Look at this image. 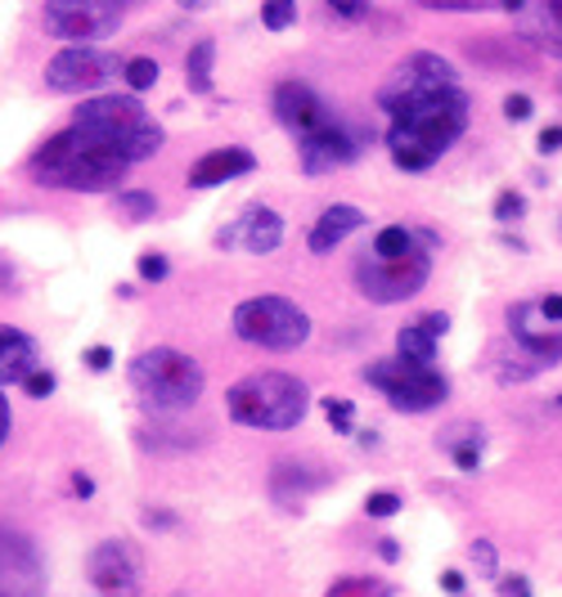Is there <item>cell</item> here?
I'll list each match as a JSON object with an SVG mask.
<instances>
[{
    "label": "cell",
    "mask_w": 562,
    "mask_h": 597,
    "mask_svg": "<svg viewBox=\"0 0 562 597\" xmlns=\"http://www.w3.org/2000/svg\"><path fill=\"white\" fill-rule=\"evenodd\" d=\"M468 117H473V104H468V94L459 86L424 94V99H414V104L396 109L392 126H387L392 162L401 171H428L432 162H441L450 148L463 139Z\"/></svg>",
    "instance_id": "1"
},
{
    "label": "cell",
    "mask_w": 562,
    "mask_h": 597,
    "mask_svg": "<svg viewBox=\"0 0 562 597\" xmlns=\"http://www.w3.org/2000/svg\"><path fill=\"white\" fill-rule=\"evenodd\" d=\"M32 180L45 184V189H68V193H109L122 176H126V162L113 154L109 144H100L95 135H86L77 126L59 131L45 139L32 162H27Z\"/></svg>",
    "instance_id": "2"
},
{
    "label": "cell",
    "mask_w": 562,
    "mask_h": 597,
    "mask_svg": "<svg viewBox=\"0 0 562 597\" xmlns=\"http://www.w3.org/2000/svg\"><path fill=\"white\" fill-rule=\"evenodd\" d=\"M72 126L95 135L100 144H109L113 154L135 167V162H149L158 148H162V126L154 122V113L139 104L135 94H95V99H81V109L72 113Z\"/></svg>",
    "instance_id": "3"
},
{
    "label": "cell",
    "mask_w": 562,
    "mask_h": 597,
    "mask_svg": "<svg viewBox=\"0 0 562 597\" xmlns=\"http://www.w3.org/2000/svg\"><path fill=\"white\" fill-rule=\"evenodd\" d=\"M311 409V391L302 378L284 369H261L239 378L225 391V414L239 427L257 431H293Z\"/></svg>",
    "instance_id": "4"
},
{
    "label": "cell",
    "mask_w": 562,
    "mask_h": 597,
    "mask_svg": "<svg viewBox=\"0 0 562 597\" xmlns=\"http://www.w3.org/2000/svg\"><path fill=\"white\" fill-rule=\"evenodd\" d=\"M126 378H131L139 401L162 409V414H180V409L199 405V395L207 386L203 364L194 356L176 351V346H154V351H139L131 360Z\"/></svg>",
    "instance_id": "5"
},
{
    "label": "cell",
    "mask_w": 562,
    "mask_h": 597,
    "mask_svg": "<svg viewBox=\"0 0 562 597\" xmlns=\"http://www.w3.org/2000/svg\"><path fill=\"white\" fill-rule=\"evenodd\" d=\"M234 333H239V341L248 346H261V351H279V356H289L297 351V346L311 341V315L289 302V296H248V302L234 306Z\"/></svg>",
    "instance_id": "6"
},
{
    "label": "cell",
    "mask_w": 562,
    "mask_h": 597,
    "mask_svg": "<svg viewBox=\"0 0 562 597\" xmlns=\"http://www.w3.org/2000/svg\"><path fill=\"white\" fill-rule=\"evenodd\" d=\"M364 382L373 391H383L396 414H428V409L446 405V395H450V382L437 364H409L396 356L364 364Z\"/></svg>",
    "instance_id": "7"
},
{
    "label": "cell",
    "mask_w": 562,
    "mask_h": 597,
    "mask_svg": "<svg viewBox=\"0 0 562 597\" xmlns=\"http://www.w3.org/2000/svg\"><path fill=\"white\" fill-rule=\"evenodd\" d=\"M432 279V252H409L401 261H383V257H356V288L364 302L373 306H396V302H409L414 292H424V283Z\"/></svg>",
    "instance_id": "8"
},
{
    "label": "cell",
    "mask_w": 562,
    "mask_h": 597,
    "mask_svg": "<svg viewBox=\"0 0 562 597\" xmlns=\"http://www.w3.org/2000/svg\"><path fill=\"white\" fill-rule=\"evenodd\" d=\"M450 86H459V81H454V64L441 59V55H432V49H414V55H405V59L392 68V77L383 81L379 109L392 117L396 109L414 104V99L437 94V90H450Z\"/></svg>",
    "instance_id": "9"
},
{
    "label": "cell",
    "mask_w": 562,
    "mask_h": 597,
    "mask_svg": "<svg viewBox=\"0 0 562 597\" xmlns=\"http://www.w3.org/2000/svg\"><path fill=\"white\" fill-rule=\"evenodd\" d=\"M45 32L68 41V45H95L122 27V5H104V0H55L41 14Z\"/></svg>",
    "instance_id": "10"
},
{
    "label": "cell",
    "mask_w": 562,
    "mask_h": 597,
    "mask_svg": "<svg viewBox=\"0 0 562 597\" xmlns=\"http://www.w3.org/2000/svg\"><path fill=\"white\" fill-rule=\"evenodd\" d=\"M86 575H90L100 597H135L139 579H145V557H139V549L131 539H104L90 549Z\"/></svg>",
    "instance_id": "11"
},
{
    "label": "cell",
    "mask_w": 562,
    "mask_h": 597,
    "mask_svg": "<svg viewBox=\"0 0 562 597\" xmlns=\"http://www.w3.org/2000/svg\"><path fill=\"white\" fill-rule=\"evenodd\" d=\"M117 72V59H109L95 45H64L59 55L45 64V86L55 94H90Z\"/></svg>",
    "instance_id": "12"
},
{
    "label": "cell",
    "mask_w": 562,
    "mask_h": 597,
    "mask_svg": "<svg viewBox=\"0 0 562 597\" xmlns=\"http://www.w3.org/2000/svg\"><path fill=\"white\" fill-rule=\"evenodd\" d=\"M270 109H274L279 122H284V126L297 135V144L311 139V135H319L324 126L338 122V113L324 104V99H319L306 81H279L274 94H270Z\"/></svg>",
    "instance_id": "13"
},
{
    "label": "cell",
    "mask_w": 562,
    "mask_h": 597,
    "mask_svg": "<svg viewBox=\"0 0 562 597\" xmlns=\"http://www.w3.org/2000/svg\"><path fill=\"white\" fill-rule=\"evenodd\" d=\"M360 135L338 117L334 126H324L319 135H311V139H302L297 144V154H302V171L306 176H324V171H338V167H347V162H356L360 158Z\"/></svg>",
    "instance_id": "14"
},
{
    "label": "cell",
    "mask_w": 562,
    "mask_h": 597,
    "mask_svg": "<svg viewBox=\"0 0 562 597\" xmlns=\"http://www.w3.org/2000/svg\"><path fill=\"white\" fill-rule=\"evenodd\" d=\"M216 243L225 247V252H229V247H244V252H252V257H270L274 247L284 243V216L270 212V207H252L248 216L225 225L216 234Z\"/></svg>",
    "instance_id": "15"
},
{
    "label": "cell",
    "mask_w": 562,
    "mask_h": 597,
    "mask_svg": "<svg viewBox=\"0 0 562 597\" xmlns=\"http://www.w3.org/2000/svg\"><path fill=\"white\" fill-rule=\"evenodd\" d=\"M41 562L23 534H0V597H36Z\"/></svg>",
    "instance_id": "16"
},
{
    "label": "cell",
    "mask_w": 562,
    "mask_h": 597,
    "mask_svg": "<svg viewBox=\"0 0 562 597\" xmlns=\"http://www.w3.org/2000/svg\"><path fill=\"white\" fill-rule=\"evenodd\" d=\"M536 315H540V302H518L508 311V333L522 346L527 360H536L540 369H553L562 360V328L549 333V328L536 324Z\"/></svg>",
    "instance_id": "17"
},
{
    "label": "cell",
    "mask_w": 562,
    "mask_h": 597,
    "mask_svg": "<svg viewBox=\"0 0 562 597\" xmlns=\"http://www.w3.org/2000/svg\"><path fill=\"white\" fill-rule=\"evenodd\" d=\"M257 171V158L248 154V148L239 144H225V148H212V154H203L194 167H190V189H216V184H229Z\"/></svg>",
    "instance_id": "18"
},
{
    "label": "cell",
    "mask_w": 562,
    "mask_h": 597,
    "mask_svg": "<svg viewBox=\"0 0 562 597\" xmlns=\"http://www.w3.org/2000/svg\"><path fill=\"white\" fill-rule=\"evenodd\" d=\"M36 369H41L36 341L23 328L0 324V391H5V386H23Z\"/></svg>",
    "instance_id": "19"
},
{
    "label": "cell",
    "mask_w": 562,
    "mask_h": 597,
    "mask_svg": "<svg viewBox=\"0 0 562 597\" xmlns=\"http://www.w3.org/2000/svg\"><path fill=\"white\" fill-rule=\"evenodd\" d=\"M364 221H369V216H364L356 203H334V207H324L319 221L311 225V238H306L311 252H315V257H329L334 247H342Z\"/></svg>",
    "instance_id": "20"
},
{
    "label": "cell",
    "mask_w": 562,
    "mask_h": 597,
    "mask_svg": "<svg viewBox=\"0 0 562 597\" xmlns=\"http://www.w3.org/2000/svg\"><path fill=\"white\" fill-rule=\"evenodd\" d=\"M450 319L437 311V315H424L396 333V360H409V364H432L437 360V341L446 337Z\"/></svg>",
    "instance_id": "21"
},
{
    "label": "cell",
    "mask_w": 562,
    "mask_h": 597,
    "mask_svg": "<svg viewBox=\"0 0 562 597\" xmlns=\"http://www.w3.org/2000/svg\"><path fill=\"white\" fill-rule=\"evenodd\" d=\"M329 485V472H315V468H306V463H274V472H270V494L284 508H302V499L306 494H315V489H324Z\"/></svg>",
    "instance_id": "22"
},
{
    "label": "cell",
    "mask_w": 562,
    "mask_h": 597,
    "mask_svg": "<svg viewBox=\"0 0 562 597\" xmlns=\"http://www.w3.org/2000/svg\"><path fill=\"white\" fill-rule=\"evenodd\" d=\"M212 64H216V41H199L190 45V55H184V86L190 94H207L212 90Z\"/></svg>",
    "instance_id": "23"
},
{
    "label": "cell",
    "mask_w": 562,
    "mask_h": 597,
    "mask_svg": "<svg viewBox=\"0 0 562 597\" xmlns=\"http://www.w3.org/2000/svg\"><path fill=\"white\" fill-rule=\"evenodd\" d=\"M454 431L459 436H446V450H450L454 468L459 472H477L482 468V444H486L482 427H454Z\"/></svg>",
    "instance_id": "24"
},
{
    "label": "cell",
    "mask_w": 562,
    "mask_h": 597,
    "mask_svg": "<svg viewBox=\"0 0 562 597\" xmlns=\"http://www.w3.org/2000/svg\"><path fill=\"white\" fill-rule=\"evenodd\" d=\"M373 257H383V261H401L409 252H418V234L405 229V225H383L379 234H373V247H369Z\"/></svg>",
    "instance_id": "25"
},
{
    "label": "cell",
    "mask_w": 562,
    "mask_h": 597,
    "mask_svg": "<svg viewBox=\"0 0 562 597\" xmlns=\"http://www.w3.org/2000/svg\"><path fill=\"white\" fill-rule=\"evenodd\" d=\"M113 212L126 216V221H149V216H158V198L149 189H117Z\"/></svg>",
    "instance_id": "26"
},
{
    "label": "cell",
    "mask_w": 562,
    "mask_h": 597,
    "mask_svg": "<svg viewBox=\"0 0 562 597\" xmlns=\"http://www.w3.org/2000/svg\"><path fill=\"white\" fill-rule=\"evenodd\" d=\"M324 597H392V584L379 575H342Z\"/></svg>",
    "instance_id": "27"
},
{
    "label": "cell",
    "mask_w": 562,
    "mask_h": 597,
    "mask_svg": "<svg viewBox=\"0 0 562 597\" xmlns=\"http://www.w3.org/2000/svg\"><path fill=\"white\" fill-rule=\"evenodd\" d=\"M122 81L131 86V94L154 90V86H158V59H149V55L126 59V64H122Z\"/></svg>",
    "instance_id": "28"
},
{
    "label": "cell",
    "mask_w": 562,
    "mask_h": 597,
    "mask_svg": "<svg viewBox=\"0 0 562 597\" xmlns=\"http://www.w3.org/2000/svg\"><path fill=\"white\" fill-rule=\"evenodd\" d=\"M324 418H329V427L338 436L356 431V409H351V401H342V395H324Z\"/></svg>",
    "instance_id": "29"
},
{
    "label": "cell",
    "mask_w": 562,
    "mask_h": 597,
    "mask_svg": "<svg viewBox=\"0 0 562 597\" xmlns=\"http://www.w3.org/2000/svg\"><path fill=\"white\" fill-rule=\"evenodd\" d=\"M527 216V198L518 193V189H499V198H495V221L499 225H518Z\"/></svg>",
    "instance_id": "30"
},
{
    "label": "cell",
    "mask_w": 562,
    "mask_h": 597,
    "mask_svg": "<svg viewBox=\"0 0 562 597\" xmlns=\"http://www.w3.org/2000/svg\"><path fill=\"white\" fill-rule=\"evenodd\" d=\"M261 23L270 32H284L297 23V0H270V5H261Z\"/></svg>",
    "instance_id": "31"
},
{
    "label": "cell",
    "mask_w": 562,
    "mask_h": 597,
    "mask_svg": "<svg viewBox=\"0 0 562 597\" xmlns=\"http://www.w3.org/2000/svg\"><path fill=\"white\" fill-rule=\"evenodd\" d=\"M401 504H405V499H401L396 489H373L369 499H364V512H369V517H379V521H387V517H396V512H401Z\"/></svg>",
    "instance_id": "32"
},
{
    "label": "cell",
    "mask_w": 562,
    "mask_h": 597,
    "mask_svg": "<svg viewBox=\"0 0 562 597\" xmlns=\"http://www.w3.org/2000/svg\"><path fill=\"white\" fill-rule=\"evenodd\" d=\"M135 274L145 279V283H162V279L171 274V266H167V257H162V252H139V261H135Z\"/></svg>",
    "instance_id": "33"
},
{
    "label": "cell",
    "mask_w": 562,
    "mask_h": 597,
    "mask_svg": "<svg viewBox=\"0 0 562 597\" xmlns=\"http://www.w3.org/2000/svg\"><path fill=\"white\" fill-rule=\"evenodd\" d=\"M468 557H473V566H477L482 575H491V579H495L499 562H495V543H491V539H477L473 549H468Z\"/></svg>",
    "instance_id": "34"
},
{
    "label": "cell",
    "mask_w": 562,
    "mask_h": 597,
    "mask_svg": "<svg viewBox=\"0 0 562 597\" xmlns=\"http://www.w3.org/2000/svg\"><path fill=\"white\" fill-rule=\"evenodd\" d=\"M55 386H59V378H55L50 369H36V373L23 382V391L32 395V401H45V395H55Z\"/></svg>",
    "instance_id": "35"
},
{
    "label": "cell",
    "mask_w": 562,
    "mask_h": 597,
    "mask_svg": "<svg viewBox=\"0 0 562 597\" xmlns=\"http://www.w3.org/2000/svg\"><path fill=\"white\" fill-rule=\"evenodd\" d=\"M531 113H536V99H531V94H508V99H504V117H508V122H527Z\"/></svg>",
    "instance_id": "36"
},
{
    "label": "cell",
    "mask_w": 562,
    "mask_h": 597,
    "mask_svg": "<svg viewBox=\"0 0 562 597\" xmlns=\"http://www.w3.org/2000/svg\"><path fill=\"white\" fill-rule=\"evenodd\" d=\"M424 10H441V14H482L486 5H473V0H424Z\"/></svg>",
    "instance_id": "37"
},
{
    "label": "cell",
    "mask_w": 562,
    "mask_h": 597,
    "mask_svg": "<svg viewBox=\"0 0 562 597\" xmlns=\"http://www.w3.org/2000/svg\"><path fill=\"white\" fill-rule=\"evenodd\" d=\"M81 360H86L90 373H109V369H113V351H109V346H90Z\"/></svg>",
    "instance_id": "38"
},
{
    "label": "cell",
    "mask_w": 562,
    "mask_h": 597,
    "mask_svg": "<svg viewBox=\"0 0 562 597\" xmlns=\"http://www.w3.org/2000/svg\"><path fill=\"white\" fill-rule=\"evenodd\" d=\"M536 148H540V154H544V158H553V154H558V148H562V122L544 126V131H540V139H536Z\"/></svg>",
    "instance_id": "39"
},
{
    "label": "cell",
    "mask_w": 562,
    "mask_h": 597,
    "mask_svg": "<svg viewBox=\"0 0 562 597\" xmlns=\"http://www.w3.org/2000/svg\"><path fill=\"white\" fill-rule=\"evenodd\" d=\"M499 597H531L527 575H508V579H499Z\"/></svg>",
    "instance_id": "40"
},
{
    "label": "cell",
    "mask_w": 562,
    "mask_h": 597,
    "mask_svg": "<svg viewBox=\"0 0 562 597\" xmlns=\"http://www.w3.org/2000/svg\"><path fill=\"white\" fill-rule=\"evenodd\" d=\"M540 319H544V324H562V296H558V292H549L544 302H540Z\"/></svg>",
    "instance_id": "41"
},
{
    "label": "cell",
    "mask_w": 562,
    "mask_h": 597,
    "mask_svg": "<svg viewBox=\"0 0 562 597\" xmlns=\"http://www.w3.org/2000/svg\"><path fill=\"white\" fill-rule=\"evenodd\" d=\"M329 14H338V19H369L373 10L369 5H342V0H329Z\"/></svg>",
    "instance_id": "42"
},
{
    "label": "cell",
    "mask_w": 562,
    "mask_h": 597,
    "mask_svg": "<svg viewBox=\"0 0 562 597\" xmlns=\"http://www.w3.org/2000/svg\"><path fill=\"white\" fill-rule=\"evenodd\" d=\"M10 427H14V414H10V395H5V391H0V444H5Z\"/></svg>",
    "instance_id": "43"
},
{
    "label": "cell",
    "mask_w": 562,
    "mask_h": 597,
    "mask_svg": "<svg viewBox=\"0 0 562 597\" xmlns=\"http://www.w3.org/2000/svg\"><path fill=\"white\" fill-rule=\"evenodd\" d=\"M72 494L77 499H90V494H95V481H90L86 472H72Z\"/></svg>",
    "instance_id": "44"
},
{
    "label": "cell",
    "mask_w": 562,
    "mask_h": 597,
    "mask_svg": "<svg viewBox=\"0 0 562 597\" xmlns=\"http://www.w3.org/2000/svg\"><path fill=\"white\" fill-rule=\"evenodd\" d=\"M145 526H154V530H171V526H176V517H171V512H154V508H149V512H145Z\"/></svg>",
    "instance_id": "45"
},
{
    "label": "cell",
    "mask_w": 562,
    "mask_h": 597,
    "mask_svg": "<svg viewBox=\"0 0 562 597\" xmlns=\"http://www.w3.org/2000/svg\"><path fill=\"white\" fill-rule=\"evenodd\" d=\"M379 557H383V562H401V543H396V539H383V543H379Z\"/></svg>",
    "instance_id": "46"
},
{
    "label": "cell",
    "mask_w": 562,
    "mask_h": 597,
    "mask_svg": "<svg viewBox=\"0 0 562 597\" xmlns=\"http://www.w3.org/2000/svg\"><path fill=\"white\" fill-rule=\"evenodd\" d=\"M441 588H446V593H463V575H459V571H446V575H441Z\"/></svg>",
    "instance_id": "47"
},
{
    "label": "cell",
    "mask_w": 562,
    "mask_h": 597,
    "mask_svg": "<svg viewBox=\"0 0 562 597\" xmlns=\"http://www.w3.org/2000/svg\"><path fill=\"white\" fill-rule=\"evenodd\" d=\"M10 288H14V266L0 257V292H10Z\"/></svg>",
    "instance_id": "48"
},
{
    "label": "cell",
    "mask_w": 562,
    "mask_h": 597,
    "mask_svg": "<svg viewBox=\"0 0 562 597\" xmlns=\"http://www.w3.org/2000/svg\"><path fill=\"white\" fill-rule=\"evenodd\" d=\"M544 14H549L558 27H562V0H549V10H544Z\"/></svg>",
    "instance_id": "49"
}]
</instances>
